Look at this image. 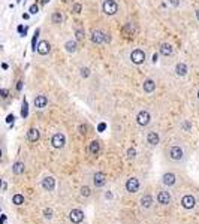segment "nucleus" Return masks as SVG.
<instances>
[{
    "label": "nucleus",
    "instance_id": "obj_1",
    "mask_svg": "<svg viewBox=\"0 0 199 224\" xmlns=\"http://www.w3.org/2000/svg\"><path fill=\"white\" fill-rule=\"evenodd\" d=\"M102 11H103V14L105 15H115L117 12H118V5H117V2H114V0H105L103 3H102Z\"/></svg>",
    "mask_w": 199,
    "mask_h": 224
},
{
    "label": "nucleus",
    "instance_id": "obj_16",
    "mask_svg": "<svg viewBox=\"0 0 199 224\" xmlns=\"http://www.w3.org/2000/svg\"><path fill=\"white\" fill-rule=\"evenodd\" d=\"M141 206L144 208V209H150V208L153 206V196L151 194H144L142 197H141Z\"/></svg>",
    "mask_w": 199,
    "mask_h": 224
},
{
    "label": "nucleus",
    "instance_id": "obj_3",
    "mask_svg": "<svg viewBox=\"0 0 199 224\" xmlns=\"http://www.w3.org/2000/svg\"><path fill=\"white\" fill-rule=\"evenodd\" d=\"M183 150H181L180 146H177V145H172L171 148H169V158L171 160H174V161H180L181 158H183Z\"/></svg>",
    "mask_w": 199,
    "mask_h": 224
},
{
    "label": "nucleus",
    "instance_id": "obj_14",
    "mask_svg": "<svg viewBox=\"0 0 199 224\" xmlns=\"http://www.w3.org/2000/svg\"><path fill=\"white\" fill-rule=\"evenodd\" d=\"M93 182H94V185H96L97 188L103 187V185H105V175L102 172H96L94 176H93Z\"/></svg>",
    "mask_w": 199,
    "mask_h": 224
},
{
    "label": "nucleus",
    "instance_id": "obj_50",
    "mask_svg": "<svg viewBox=\"0 0 199 224\" xmlns=\"http://www.w3.org/2000/svg\"><path fill=\"white\" fill-rule=\"evenodd\" d=\"M198 100H199V91H198Z\"/></svg>",
    "mask_w": 199,
    "mask_h": 224
},
{
    "label": "nucleus",
    "instance_id": "obj_31",
    "mask_svg": "<svg viewBox=\"0 0 199 224\" xmlns=\"http://www.w3.org/2000/svg\"><path fill=\"white\" fill-rule=\"evenodd\" d=\"M75 37H76V40H82L84 39V29L82 27L75 30Z\"/></svg>",
    "mask_w": 199,
    "mask_h": 224
},
{
    "label": "nucleus",
    "instance_id": "obj_42",
    "mask_svg": "<svg viewBox=\"0 0 199 224\" xmlns=\"http://www.w3.org/2000/svg\"><path fill=\"white\" fill-rule=\"evenodd\" d=\"M5 221H6V215H2L0 217V224H5Z\"/></svg>",
    "mask_w": 199,
    "mask_h": 224
},
{
    "label": "nucleus",
    "instance_id": "obj_13",
    "mask_svg": "<svg viewBox=\"0 0 199 224\" xmlns=\"http://www.w3.org/2000/svg\"><path fill=\"white\" fill-rule=\"evenodd\" d=\"M175 181H177V178H175V175L171 172L168 173H163L162 176V182L165 185H168V187H172V185H175Z\"/></svg>",
    "mask_w": 199,
    "mask_h": 224
},
{
    "label": "nucleus",
    "instance_id": "obj_39",
    "mask_svg": "<svg viewBox=\"0 0 199 224\" xmlns=\"http://www.w3.org/2000/svg\"><path fill=\"white\" fill-rule=\"evenodd\" d=\"M78 130H79V132H81V133L84 135V133H87V126H86V124H81Z\"/></svg>",
    "mask_w": 199,
    "mask_h": 224
},
{
    "label": "nucleus",
    "instance_id": "obj_22",
    "mask_svg": "<svg viewBox=\"0 0 199 224\" xmlns=\"http://www.w3.org/2000/svg\"><path fill=\"white\" fill-rule=\"evenodd\" d=\"M175 72H177L178 76H186V75H187V64L178 63V64L175 66Z\"/></svg>",
    "mask_w": 199,
    "mask_h": 224
},
{
    "label": "nucleus",
    "instance_id": "obj_18",
    "mask_svg": "<svg viewBox=\"0 0 199 224\" xmlns=\"http://www.w3.org/2000/svg\"><path fill=\"white\" fill-rule=\"evenodd\" d=\"M147 142H148L150 145L156 146V145L159 143V135H157L156 132H150V133L147 135Z\"/></svg>",
    "mask_w": 199,
    "mask_h": 224
},
{
    "label": "nucleus",
    "instance_id": "obj_15",
    "mask_svg": "<svg viewBox=\"0 0 199 224\" xmlns=\"http://www.w3.org/2000/svg\"><path fill=\"white\" fill-rule=\"evenodd\" d=\"M48 103V99H47V96H44V94H39L35 97V108L37 109H44L45 106Z\"/></svg>",
    "mask_w": 199,
    "mask_h": 224
},
{
    "label": "nucleus",
    "instance_id": "obj_45",
    "mask_svg": "<svg viewBox=\"0 0 199 224\" xmlns=\"http://www.w3.org/2000/svg\"><path fill=\"white\" fill-rule=\"evenodd\" d=\"M29 17H30L29 14H24V15H23V18H24V19H29Z\"/></svg>",
    "mask_w": 199,
    "mask_h": 224
},
{
    "label": "nucleus",
    "instance_id": "obj_24",
    "mask_svg": "<svg viewBox=\"0 0 199 224\" xmlns=\"http://www.w3.org/2000/svg\"><path fill=\"white\" fill-rule=\"evenodd\" d=\"M76 48H78V47H76V42H75V40H68V42L65 43V50L68 52H75Z\"/></svg>",
    "mask_w": 199,
    "mask_h": 224
},
{
    "label": "nucleus",
    "instance_id": "obj_25",
    "mask_svg": "<svg viewBox=\"0 0 199 224\" xmlns=\"http://www.w3.org/2000/svg\"><path fill=\"white\" fill-rule=\"evenodd\" d=\"M27 115H29V103H27V100L24 99V100H23V108H21V117L26 118Z\"/></svg>",
    "mask_w": 199,
    "mask_h": 224
},
{
    "label": "nucleus",
    "instance_id": "obj_41",
    "mask_svg": "<svg viewBox=\"0 0 199 224\" xmlns=\"http://www.w3.org/2000/svg\"><path fill=\"white\" fill-rule=\"evenodd\" d=\"M171 5H172V6H178L180 2H178V0H171Z\"/></svg>",
    "mask_w": 199,
    "mask_h": 224
},
{
    "label": "nucleus",
    "instance_id": "obj_44",
    "mask_svg": "<svg viewBox=\"0 0 199 224\" xmlns=\"http://www.w3.org/2000/svg\"><path fill=\"white\" fill-rule=\"evenodd\" d=\"M40 3L42 5H47V3H50V0H40Z\"/></svg>",
    "mask_w": 199,
    "mask_h": 224
},
{
    "label": "nucleus",
    "instance_id": "obj_17",
    "mask_svg": "<svg viewBox=\"0 0 199 224\" xmlns=\"http://www.w3.org/2000/svg\"><path fill=\"white\" fill-rule=\"evenodd\" d=\"M39 130L37 129H30L29 132H27V139H29V142H37L39 140Z\"/></svg>",
    "mask_w": 199,
    "mask_h": 224
},
{
    "label": "nucleus",
    "instance_id": "obj_7",
    "mask_svg": "<svg viewBox=\"0 0 199 224\" xmlns=\"http://www.w3.org/2000/svg\"><path fill=\"white\" fill-rule=\"evenodd\" d=\"M139 179L138 178H129L126 181V191L129 193H136L139 190Z\"/></svg>",
    "mask_w": 199,
    "mask_h": 224
},
{
    "label": "nucleus",
    "instance_id": "obj_43",
    "mask_svg": "<svg viewBox=\"0 0 199 224\" xmlns=\"http://www.w3.org/2000/svg\"><path fill=\"white\" fill-rule=\"evenodd\" d=\"M21 88H23V82H21V81H19L18 84H17V90H18V91H19V90H21Z\"/></svg>",
    "mask_w": 199,
    "mask_h": 224
},
{
    "label": "nucleus",
    "instance_id": "obj_29",
    "mask_svg": "<svg viewBox=\"0 0 199 224\" xmlns=\"http://www.w3.org/2000/svg\"><path fill=\"white\" fill-rule=\"evenodd\" d=\"M12 203H14V205H17V206L23 205V203H24V197H23L21 194H15V196L12 197Z\"/></svg>",
    "mask_w": 199,
    "mask_h": 224
},
{
    "label": "nucleus",
    "instance_id": "obj_38",
    "mask_svg": "<svg viewBox=\"0 0 199 224\" xmlns=\"http://www.w3.org/2000/svg\"><path fill=\"white\" fill-rule=\"evenodd\" d=\"M105 129H106V124H105V122H100V124L97 126V132H100V133H102Z\"/></svg>",
    "mask_w": 199,
    "mask_h": 224
},
{
    "label": "nucleus",
    "instance_id": "obj_47",
    "mask_svg": "<svg viewBox=\"0 0 199 224\" xmlns=\"http://www.w3.org/2000/svg\"><path fill=\"white\" fill-rule=\"evenodd\" d=\"M0 158H2V148H0Z\"/></svg>",
    "mask_w": 199,
    "mask_h": 224
},
{
    "label": "nucleus",
    "instance_id": "obj_35",
    "mask_svg": "<svg viewBox=\"0 0 199 224\" xmlns=\"http://www.w3.org/2000/svg\"><path fill=\"white\" fill-rule=\"evenodd\" d=\"M89 75H90V70L87 69V67H82L81 69V76L82 78H89Z\"/></svg>",
    "mask_w": 199,
    "mask_h": 224
},
{
    "label": "nucleus",
    "instance_id": "obj_5",
    "mask_svg": "<svg viewBox=\"0 0 199 224\" xmlns=\"http://www.w3.org/2000/svg\"><path fill=\"white\" fill-rule=\"evenodd\" d=\"M65 143H66V138H65V135H61V133H55L54 136L51 138V145H53L54 148H57V150L63 148Z\"/></svg>",
    "mask_w": 199,
    "mask_h": 224
},
{
    "label": "nucleus",
    "instance_id": "obj_33",
    "mask_svg": "<svg viewBox=\"0 0 199 224\" xmlns=\"http://www.w3.org/2000/svg\"><path fill=\"white\" fill-rule=\"evenodd\" d=\"M135 155H136L135 148H129V150H127V158H129V160H133V158H135Z\"/></svg>",
    "mask_w": 199,
    "mask_h": 224
},
{
    "label": "nucleus",
    "instance_id": "obj_8",
    "mask_svg": "<svg viewBox=\"0 0 199 224\" xmlns=\"http://www.w3.org/2000/svg\"><path fill=\"white\" fill-rule=\"evenodd\" d=\"M181 205H183L184 209H193L195 205H196V199L192 194H187V196H184L181 199Z\"/></svg>",
    "mask_w": 199,
    "mask_h": 224
},
{
    "label": "nucleus",
    "instance_id": "obj_19",
    "mask_svg": "<svg viewBox=\"0 0 199 224\" xmlns=\"http://www.w3.org/2000/svg\"><path fill=\"white\" fill-rule=\"evenodd\" d=\"M99 150H100V143H99L97 140H91L90 145H89V151H90V154H93V155L99 154Z\"/></svg>",
    "mask_w": 199,
    "mask_h": 224
},
{
    "label": "nucleus",
    "instance_id": "obj_21",
    "mask_svg": "<svg viewBox=\"0 0 199 224\" xmlns=\"http://www.w3.org/2000/svg\"><path fill=\"white\" fill-rule=\"evenodd\" d=\"M156 90V82L153 79H147L144 82V91L145 93H153Z\"/></svg>",
    "mask_w": 199,
    "mask_h": 224
},
{
    "label": "nucleus",
    "instance_id": "obj_20",
    "mask_svg": "<svg viewBox=\"0 0 199 224\" xmlns=\"http://www.w3.org/2000/svg\"><path fill=\"white\" fill-rule=\"evenodd\" d=\"M12 172H14V175H21V173H24V163H23V161H15L14 166H12Z\"/></svg>",
    "mask_w": 199,
    "mask_h": 224
},
{
    "label": "nucleus",
    "instance_id": "obj_4",
    "mask_svg": "<svg viewBox=\"0 0 199 224\" xmlns=\"http://www.w3.org/2000/svg\"><path fill=\"white\" fill-rule=\"evenodd\" d=\"M69 220L73 224H79L84 221V212L81 209H72L71 214H69Z\"/></svg>",
    "mask_w": 199,
    "mask_h": 224
},
{
    "label": "nucleus",
    "instance_id": "obj_36",
    "mask_svg": "<svg viewBox=\"0 0 199 224\" xmlns=\"http://www.w3.org/2000/svg\"><path fill=\"white\" fill-rule=\"evenodd\" d=\"M0 96H2L3 99H6V97L9 96V90H6V88H2V90H0Z\"/></svg>",
    "mask_w": 199,
    "mask_h": 224
},
{
    "label": "nucleus",
    "instance_id": "obj_2",
    "mask_svg": "<svg viewBox=\"0 0 199 224\" xmlns=\"http://www.w3.org/2000/svg\"><path fill=\"white\" fill-rule=\"evenodd\" d=\"M130 60H132V63L133 64H142L145 61V54L142 50H133L132 54H130Z\"/></svg>",
    "mask_w": 199,
    "mask_h": 224
},
{
    "label": "nucleus",
    "instance_id": "obj_34",
    "mask_svg": "<svg viewBox=\"0 0 199 224\" xmlns=\"http://www.w3.org/2000/svg\"><path fill=\"white\" fill-rule=\"evenodd\" d=\"M81 9H82V6H81V3H75V5H73V9H72V12H73V14H79V12H81Z\"/></svg>",
    "mask_w": 199,
    "mask_h": 224
},
{
    "label": "nucleus",
    "instance_id": "obj_27",
    "mask_svg": "<svg viewBox=\"0 0 199 224\" xmlns=\"http://www.w3.org/2000/svg\"><path fill=\"white\" fill-rule=\"evenodd\" d=\"M51 19H53V22H54V24H61L63 17H61V14H60L58 11H55L54 14H53V17H51Z\"/></svg>",
    "mask_w": 199,
    "mask_h": 224
},
{
    "label": "nucleus",
    "instance_id": "obj_28",
    "mask_svg": "<svg viewBox=\"0 0 199 224\" xmlns=\"http://www.w3.org/2000/svg\"><path fill=\"white\" fill-rule=\"evenodd\" d=\"M39 33H40V30L36 29V32H35V35L32 37V50L33 51H36V47H37V37H39Z\"/></svg>",
    "mask_w": 199,
    "mask_h": 224
},
{
    "label": "nucleus",
    "instance_id": "obj_10",
    "mask_svg": "<svg viewBox=\"0 0 199 224\" xmlns=\"http://www.w3.org/2000/svg\"><path fill=\"white\" fill-rule=\"evenodd\" d=\"M150 120H151V117H150V114L147 112V111H141L138 115H136V122L139 124V126H147L148 122H150Z\"/></svg>",
    "mask_w": 199,
    "mask_h": 224
},
{
    "label": "nucleus",
    "instance_id": "obj_40",
    "mask_svg": "<svg viewBox=\"0 0 199 224\" xmlns=\"http://www.w3.org/2000/svg\"><path fill=\"white\" fill-rule=\"evenodd\" d=\"M14 118H15V117H14V114H9V115L6 117V122L12 124V122H14Z\"/></svg>",
    "mask_w": 199,
    "mask_h": 224
},
{
    "label": "nucleus",
    "instance_id": "obj_9",
    "mask_svg": "<svg viewBox=\"0 0 199 224\" xmlns=\"http://www.w3.org/2000/svg\"><path fill=\"white\" fill-rule=\"evenodd\" d=\"M40 185H42V188L45 190V191H53L55 188V179L53 176H45L42 179Z\"/></svg>",
    "mask_w": 199,
    "mask_h": 224
},
{
    "label": "nucleus",
    "instance_id": "obj_46",
    "mask_svg": "<svg viewBox=\"0 0 199 224\" xmlns=\"http://www.w3.org/2000/svg\"><path fill=\"white\" fill-rule=\"evenodd\" d=\"M196 18H198V21H199V9H196Z\"/></svg>",
    "mask_w": 199,
    "mask_h": 224
},
{
    "label": "nucleus",
    "instance_id": "obj_23",
    "mask_svg": "<svg viewBox=\"0 0 199 224\" xmlns=\"http://www.w3.org/2000/svg\"><path fill=\"white\" fill-rule=\"evenodd\" d=\"M172 52H174L172 45H169V43H162V47H160V54H162V55H171Z\"/></svg>",
    "mask_w": 199,
    "mask_h": 224
},
{
    "label": "nucleus",
    "instance_id": "obj_6",
    "mask_svg": "<svg viewBox=\"0 0 199 224\" xmlns=\"http://www.w3.org/2000/svg\"><path fill=\"white\" fill-rule=\"evenodd\" d=\"M90 39H91V42H94L97 45L103 43L105 40H109V37H105V35L102 32H99V30H93L90 33Z\"/></svg>",
    "mask_w": 199,
    "mask_h": 224
},
{
    "label": "nucleus",
    "instance_id": "obj_30",
    "mask_svg": "<svg viewBox=\"0 0 199 224\" xmlns=\"http://www.w3.org/2000/svg\"><path fill=\"white\" fill-rule=\"evenodd\" d=\"M79 194H81L82 197H90V196H91V190L89 188V187H81V190H79Z\"/></svg>",
    "mask_w": 199,
    "mask_h": 224
},
{
    "label": "nucleus",
    "instance_id": "obj_26",
    "mask_svg": "<svg viewBox=\"0 0 199 224\" xmlns=\"http://www.w3.org/2000/svg\"><path fill=\"white\" fill-rule=\"evenodd\" d=\"M133 32H135V27L132 26V24H126L124 27H123V35L124 36H130V35H133Z\"/></svg>",
    "mask_w": 199,
    "mask_h": 224
},
{
    "label": "nucleus",
    "instance_id": "obj_49",
    "mask_svg": "<svg viewBox=\"0 0 199 224\" xmlns=\"http://www.w3.org/2000/svg\"><path fill=\"white\" fill-rule=\"evenodd\" d=\"M0 187H2V179H0Z\"/></svg>",
    "mask_w": 199,
    "mask_h": 224
},
{
    "label": "nucleus",
    "instance_id": "obj_32",
    "mask_svg": "<svg viewBox=\"0 0 199 224\" xmlns=\"http://www.w3.org/2000/svg\"><path fill=\"white\" fill-rule=\"evenodd\" d=\"M53 214H54V212H53V209H51V208L44 209V217H45L47 220H51V218H53Z\"/></svg>",
    "mask_w": 199,
    "mask_h": 224
},
{
    "label": "nucleus",
    "instance_id": "obj_37",
    "mask_svg": "<svg viewBox=\"0 0 199 224\" xmlns=\"http://www.w3.org/2000/svg\"><path fill=\"white\" fill-rule=\"evenodd\" d=\"M29 12H30L32 15H35V14H37V5H36V3L30 6V9H29Z\"/></svg>",
    "mask_w": 199,
    "mask_h": 224
},
{
    "label": "nucleus",
    "instance_id": "obj_11",
    "mask_svg": "<svg viewBox=\"0 0 199 224\" xmlns=\"http://www.w3.org/2000/svg\"><path fill=\"white\" fill-rule=\"evenodd\" d=\"M157 202L162 205V206H166L171 203V196L168 191H159L157 193Z\"/></svg>",
    "mask_w": 199,
    "mask_h": 224
},
{
    "label": "nucleus",
    "instance_id": "obj_48",
    "mask_svg": "<svg viewBox=\"0 0 199 224\" xmlns=\"http://www.w3.org/2000/svg\"><path fill=\"white\" fill-rule=\"evenodd\" d=\"M63 2H65V3H68V2H69V0H63Z\"/></svg>",
    "mask_w": 199,
    "mask_h": 224
},
{
    "label": "nucleus",
    "instance_id": "obj_12",
    "mask_svg": "<svg viewBox=\"0 0 199 224\" xmlns=\"http://www.w3.org/2000/svg\"><path fill=\"white\" fill-rule=\"evenodd\" d=\"M36 51L39 52L40 55H47V54H50V51H51V47H50V43H48L47 40H40V42L37 43Z\"/></svg>",
    "mask_w": 199,
    "mask_h": 224
}]
</instances>
